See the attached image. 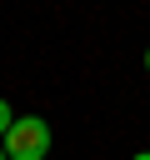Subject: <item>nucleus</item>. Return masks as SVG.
Segmentation results:
<instances>
[{
  "label": "nucleus",
  "mask_w": 150,
  "mask_h": 160,
  "mask_svg": "<svg viewBox=\"0 0 150 160\" xmlns=\"http://www.w3.org/2000/svg\"><path fill=\"white\" fill-rule=\"evenodd\" d=\"M0 150H5V160H45L50 155V125L40 115H15L10 135L0 140Z\"/></svg>",
  "instance_id": "obj_1"
},
{
  "label": "nucleus",
  "mask_w": 150,
  "mask_h": 160,
  "mask_svg": "<svg viewBox=\"0 0 150 160\" xmlns=\"http://www.w3.org/2000/svg\"><path fill=\"white\" fill-rule=\"evenodd\" d=\"M10 125H15V110H10V100H0V140L10 135Z\"/></svg>",
  "instance_id": "obj_2"
},
{
  "label": "nucleus",
  "mask_w": 150,
  "mask_h": 160,
  "mask_svg": "<svg viewBox=\"0 0 150 160\" xmlns=\"http://www.w3.org/2000/svg\"><path fill=\"white\" fill-rule=\"evenodd\" d=\"M130 160H150V150H140V155H130Z\"/></svg>",
  "instance_id": "obj_3"
},
{
  "label": "nucleus",
  "mask_w": 150,
  "mask_h": 160,
  "mask_svg": "<svg viewBox=\"0 0 150 160\" xmlns=\"http://www.w3.org/2000/svg\"><path fill=\"white\" fill-rule=\"evenodd\" d=\"M145 70H150V50H145Z\"/></svg>",
  "instance_id": "obj_4"
},
{
  "label": "nucleus",
  "mask_w": 150,
  "mask_h": 160,
  "mask_svg": "<svg viewBox=\"0 0 150 160\" xmlns=\"http://www.w3.org/2000/svg\"><path fill=\"white\" fill-rule=\"evenodd\" d=\"M0 160H5V150H0Z\"/></svg>",
  "instance_id": "obj_5"
}]
</instances>
